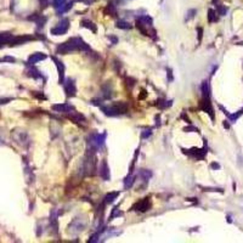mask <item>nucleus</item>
<instances>
[{"mask_svg":"<svg viewBox=\"0 0 243 243\" xmlns=\"http://www.w3.org/2000/svg\"><path fill=\"white\" fill-rule=\"evenodd\" d=\"M12 38H13V35L9 32L0 33V48H3L4 45H9Z\"/></svg>","mask_w":243,"mask_h":243,"instance_id":"14","label":"nucleus"},{"mask_svg":"<svg viewBox=\"0 0 243 243\" xmlns=\"http://www.w3.org/2000/svg\"><path fill=\"white\" fill-rule=\"evenodd\" d=\"M148 208H150V198H144L142 201H140V202H137V203H135L131 209H133V210L144 213V212L148 210Z\"/></svg>","mask_w":243,"mask_h":243,"instance_id":"8","label":"nucleus"},{"mask_svg":"<svg viewBox=\"0 0 243 243\" xmlns=\"http://www.w3.org/2000/svg\"><path fill=\"white\" fill-rule=\"evenodd\" d=\"M208 21L210 22V23L218 21V17H217V15H215V11L213 9H210V10L208 11Z\"/></svg>","mask_w":243,"mask_h":243,"instance_id":"25","label":"nucleus"},{"mask_svg":"<svg viewBox=\"0 0 243 243\" xmlns=\"http://www.w3.org/2000/svg\"><path fill=\"white\" fill-rule=\"evenodd\" d=\"M9 101H11V99H4V100H0V105H4L6 102H9Z\"/></svg>","mask_w":243,"mask_h":243,"instance_id":"34","label":"nucleus"},{"mask_svg":"<svg viewBox=\"0 0 243 243\" xmlns=\"http://www.w3.org/2000/svg\"><path fill=\"white\" fill-rule=\"evenodd\" d=\"M68 27H69V21L67 18H62L56 27L51 28L50 33L52 35H62V34H65L67 31H68Z\"/></svg>","mask_w":243,"mask_h":243,"instance_id":"5","label":"nucleus"},{"mask_svg":"<svg viewBox=\"0 0 243 243\" xmlns=\"http://www.w3.org/2000/svg\"><path fill=\"white\" fill-rule=\"evenodd\" d=\"M117 209H118L117 207H116V208L113 209V214L111 215V219H110V220H112V219H113L114 217H119V215H120V212H117Z\"/></svg>","mask_w":243,"mask_h":243,"instance_id":"30","label":"nucleus"},{"mask_svg":"<svg viewBox=\"0 0 243 243\" xmlns=\"http://www.w3.org/2000/svg\"><path fill=\"white\" fill-rule=\"evenodd\" d=\"M212 168H217V169H218V168H220V165L217 164V163H213V164H212Z\"/></svg>","mask_w":243,"mask_h":243,"instance_id":"36","label":"nucleus"},{"mask_svg":"<svg viewBox=\"0 0 243 243\" xmlns=\"http://www.w3.org/2000/svg\"><path fill=\"white\" fill-rule=\"evenodd\" d=\"M105 12L107 13V15L116 16V15H117V10H116V6H114V4H113V3H110L108 5H107V8H106Z\"/></svg>","mask_w":243,"mask_h":243,"instance_id":"19","label":"nucleus"},{"mask_svg":"<svg viewBox=\"0 0 243 243\" xmlns=\"http://www.w3.org/2000/svg\"><path fill=\"white\" fill-rule=\"evenodd\" d=\"M46 58V55L44 53H40V52H37V53H32V55L28 57V63L29 65H34L39 61H43Z\"/></svg>","mask_w":243,"mask_h":243,"instance_id":"15","label":"nucleus"},{"mask_svg":"<svg viewBox=\"0 0 243 243\" xmlns=\"http://www.w3.org/2000/svg\"><path fill=\"white\" fill-rule=\"evenodd\" d=\"M28 76L32 77V78H34V79L42 78V74H40V72L37 68H34V67H31V68L28 69Z\"/></svg>","mask_w":243,"mask_h":243,"instance_id":"20","label":"nucleus"},{"mask_svg":"<svg viewBox=\"0 0 243 243\" xmlns=\"http://www.w3.org/2000/svg\"><path fill=\"white\" fill-rule=\"evenodd\" d=\"M139 175H140L141 179H142L145 182H147V181H148V179H150V178L152 176V173H151L150 170L141 169V170H140V173H139Z\"/></svg>","mask_w":243,"mask_h":243,"instance_id":"21","label":"nucleus"},{"mask_svg":"<svg viewBox=\"0 0 243 243\" xmlns=\"http://www.w3.org/2000/svg\"><path fill=\"white\" fill-rule=\"evenodd\" d=\"M199 108L208 113L209 116H210L212 119H214V110H213V107H212V102H210V97H202V101H201V103H199Z\"/></svg>","mask_w":243,"mask_h":243,"instance_id":"6","label":"nucleus"},{"mask_svg":"<svg viewBox=\"0 0 243 243\" xmlns=\"http://www.w3.org/2000/svg\"><path fill=\"white\" fill-rule=\"evenodd\" d=\"M34 38L31 37V35H19V37H15L11 39V42L9 44V46H16V45H21V44H24L27 42H29V40H33Z\"/></svg>","mask_w":243,"mask_h":243,"instance_id":"11","label":"nucleus"},{"mask_svg":"<svg viewBox=\"0 0 243 243\" xmlns=\"http://www.w3.org/2000/svg\"><path fill=\"white\" fill-rule=\"evenodd\" d=\"M84 226H85V222L84 221H82L80 219H74L71 224H69V232H72V233H78V232H80L84 228Z\"/></svg>","mask_w":243,"mask_h":243,"instance_id":"9","label":"nucleus"},{"mask_svg":"<svg viewBox=\"0 0 243 243\" xmlns=\"http://www.w3.org/2000/svg\"><path fill=\"white\" fill-rule=\"evenodd\" d=\"M31 21H34L37 23V26L39 27V28H43L44 24L46 23V21H48V18H46L45 16H42V15H37V16H32L29 17Z\"/></svg>","mask_w":243,"mask_h":243,"instance_id":"16","label":"nucleus"},{"mask_svg":"<svg viewBox=\"0 0 243 243\" xmlns=\"http://www.w3.org/2000/svg\"><path fill=\"white\" fill-rule=\"evenodd\" d=\"M80 24H82L83 27H85V28H89V29H91L94 33L96 32V26L92 22L87 21V19H83V21H82V23H80Z\"/></svg>","mask_w":243,"mask_h":243,"instance_id":"23","label":"nucleus"},{"mask_svg":"<svg viewBox=\"0 0 243 243\" xmlns=\"http://www.w3.org/2000/svg\"><path fill=\"white\" fill-rule=\"evenodd\" d=\"M116 1H117L118 4H125V3H128V1H130V0H116Z\"/></svg>","mask_w":243,"mask_h":243,"instance_id":"35","label":"nucleus"},{"mask_svg":"<svg viewBox=\"0 0 243 243\" xmlns=\"http://www.w3.org/2000/svg\"><path fill=\"white\" fill-rule=\"evenodd\" d=\"M151 130H145V133H142L141 134V136H142V139H146V137H148V136H151Z\"/></svg>","mask_w":243,"mask_h":243,"instance_id":"31","label":"nucleus"},{"mask_svg":"<svg viewBox=\"0 0 243 243\" xmlns=\"http://www.w3.org/2000/svg\"><path fill=\"white\" fill-rule=\"evenodd\" d=\"M118 196H119V192H111V193H107L106 197H105V203H106V204L112 203V202L116 199Z\"/></svg>","mask_w":243,"mask_h":243,"instance_id":"18","label":"nucleus"},{"mask_svg":"<svg viewBox=\"0 0 243 243\" xmlns=\"http://www.w3.org/2000/svg\"><path fill=\"white\" fill-rule=\"evenodd\" d=\"M99 174H100V176L102 178L103 180H108L110 179V169H108V165H107L106 160H102V163L100 164Z\"/></svg>","mask_w":243,"mask_h":243,"instance_id":"12","label":"nucleus"},{"mask_svg":"<svg viewBox=\"0 0 243 243\" xmlns=\"http://www.w3.org/2000/svg\"><path fill=\"white\" fill-rule=\"evenodd\" d=\"M73 4H74V1H69L68 4L62 5L61 8L57 9V13H63V12H66V11H68V10L72 8V6H73Z\"/></svg>","mask_w":243,"mask_h":243,"instance_id":"24","label":"nucleus"},{"mask_svg":"<svg viewBox=\"0 0 243 243\" xmlns=\"http://www.w3.org/2000/svg\"><path fill=\"white\" fill-rule=\"evenodd\" d=\"M101 110L106 114V116L110 117H116V116H122V114L126 113L128 111V103L126 102H113L111 105L103 106L101 105Z\"/></svg>","mask_w":243,"mask_h":243,"instance_id":"2","label":"nucleus"},{"mask_svg":"<svg viewBox=\"0 0 243 243\" xmlns=\"http://www.w3.org/2000/svg\"><path fill=\"white\" fill-rule=\"evenodd\" d=\"M73 51H90V46L82 38H71L67 42L60 44L56 49V52L61 55H67Z\"/></svg>","mask_w":243,"mask_h":243,"instance_id":"1","label":"nucleus"},{"mask_svg":"<svg viewBox=\"0 0 243 243\" xmlns=\"http://www.w3.org/2000/svg\"><path fill=\"white\" fill-rule=\"evenodd\" d=\"M193 13H196V10H190V11H188V13H187L188 16H186V19H190L191 17H193Z\"/></svg>","mask_w":243,"mask_h":243,"instance_id":"32","label":"nucleus"},{"mask_svg":"<svg viewBox=\"0 0 243 243\" xmlns=\"http://www.w3.org/2000/svg\"><path fill=\"white\" fill-rule=\"evenodd\" d=\"M226 12H227V9L225 8V6H222V5H218V13H219L220 16L226 15Z\"/></svg>","mask_w":243,"mask_h":243,"instance_id":"29","label":"nucleus"},{"mask_svg":"<svg viewBox=\"0 0 243 243\" xmlns=\"http://www.w3.org/2000/svg\"><path fill=\"white\" fill-rule=\"evenodd\" d=\"M185 154L190 156L194 159H203L207 154V140H204V147L203 148H197V147H193V148H190V150H185L182 148Z\"/></svg>","mask_w":243,"mask_h":243,"instance_id":"4","label":"nucleus"},{"mask_svg":"<svg viewBox=\"0 0 243 243\" xmlns=\"http://www.w3.org/2000/svg\"><path fill=\"white\" fill-rule=\"evenodd\" d=\"M185 131H190V130H194V131H198L197 128H194V126H188V128H185L184 129Z\"/></svg>","mask_w":243,"mask_h":243,"instance_id":"33","label":"nucleus"},{"mask_svg":"<svg viewBox=\"0 0 243 243\" xmlns=\"http://www.w3.org/2000/svg\"><path fill=\"white\" fill-rule=\"evenodd\" d=\"M52 110L56 112H62V113H72L74 108L68 103H62V105H53Z\"/></svg>","mask_w":243,"mask_h":243,"instance_id":"13","label":"nucleus"},{"mask_svg":"<svg viewBox=\"0 0 243 243\" xmlns=\"http://www.w3.org/2000/svg\"><path fill=\"white\" fill-rule=\"evenodd\" d=\"M53 60V62H55L56 67H57V71H58V83L60 84H63L65 83V66L63 63L61 62L60 60H57L55 56L51 57Z\"/></svg>","mask_w":243,"mask_h":243,"instance_id":"10","label":"nucleus"},{"mask_svg":"<svg viewBox=\"0 0 243 243\" xmlns=\"http://www.w3.org/2000/svg\"><path fill=\"white\" fill-rule=\"evenodd\" d=\"M65 3H66V0H52V6L55 9H58L62 5H65Z\"/></svg>","mask_w":243,"mask_h":243,"instance_id":"27","label":"nucleus"},{"mask_svg":"<svg viewBox=\"0 0 243 243\" xmlns=\"http://www.w3.org/2000/svg\"><path fill=\"white\" fill-rule=\"evenodd\" d=\"M134 184V176H131V174H129L128 176L125 178V181H124V187L128 188V187H131Z\"/></svg>","mask_w":243,"mask_h":243,"instance_id":"26","label":"nucleus"},{"mask_svg":"<svg viewBox=\"0 0 243 243\" xmlns=\"http://www.w3.org/2000/svg\"><path fill=\"white\" fill-rule=\"evenodd\" d=\"M220 108H221L222 111H224V113H225L226 116L228 117V119H230V122H232V123H233V122H236V120H237V119H238V117H241L242 114H243V108H242L241 111H238L237 113H235V114H228V113H227V112H226L224 108H222L221 106H220Z\"/></svg>","mask_w":243,"mask_h":243,"instance_id":"17","label":"nucleus"},{"mask_svg":"<svg viewBox=\"0 0 243 243\" xmlns=\"http://www.w3.org/2000/svg\"><path fill=\"white\" fill-rule=\"evenodd\" d=\"M105 140H106V133L103 134H91L89 136V141H87V145H89L90 150L96 152L100 151L101 148L105 145Z\"/></svg>","mask_w":243,"mask_h":243,"instance_id":"3","label":"nucleus"},{"mask_svg":"<svg viewBox=\"0 0 243 243\" xmlns=\"http://www.w3.org/2000/svg\"><path fill=\"white\" fill-rule=\"evenodd\" d=\"M63 85H65V91H66V95L67 96H68V97H73L74 95H76L77 89H76V83H74L73 79L68 78L63 83Z\"/></svg>","mask_w":243,"mask_h":243,"instance_id":"7","label":"nucleus"},{"mask_svg":"<svg viewBox=\"0 0 243 243\" xmlns=\"http://www.w3.org/2000/svg\"><path fill=\"white\" fill-rule=\"evenodd\" d=\"M169 106H171V101H159L158 102V107L160 108H167Z\"/></svg>","mask_w":243,"mask_h":243,"instance_id":"28","label":"nucleus"},{"mask_svg":"<svg viewBox=\"0 0 243 243\" xmlns=\"http://www.w3.org/2000/svg\"><path fill=\"white\" fill-rule=\"evenodd\" d=\"M117 28H120V29H130L131 28V24L126 21H123V19H119L116 24Z\"/></svg>","mask_w":243,"mask_h":243,"instance_id":"22","label":"nucleus"}]
</instances>
